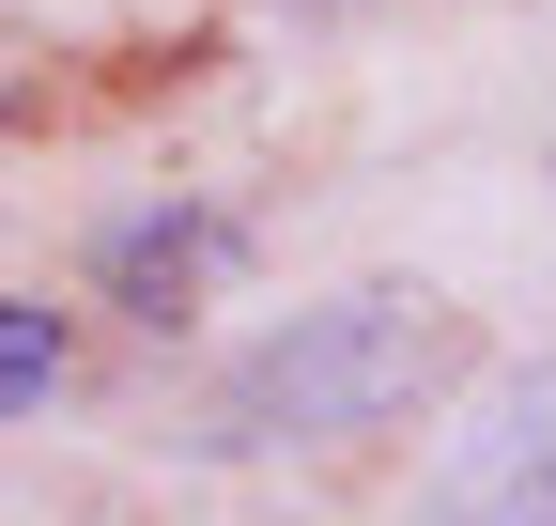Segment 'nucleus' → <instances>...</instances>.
<instances>
[{
    "mask_svg": "<svg viewBox=\"0 0 556 526\" xmlns=\"http://www.w3.org/2000/svg\"><path fill=\"white\" fill-rule=\"evenodd\" d=\"M217 248H232L217 217H155V233H124V248H109V279H124L139 310L170 325V295H186V279H201V263H217Z\"/></svg>",
    "mask_w": 556,
    "mask_h": 526,
    "instance_id": "nucleus-3",
    "label": "nucleus"
},
{
    "mask_svg": "<svg viewBox=\"0 0 556 526\" xmlns=\"http://www.w3.org/2000/svg\"><path fill=\"white\" fill-rule=\"evenodd\" d=\"M464 325L433 295H325L278 341H248L201 387V449H325V434H387L417 387H448Z\"/></svg>",
    "mask_w": 556,
    "mask_h": 526,
    "instance_id": "nucleus-1",
    "label": "nucleus"
},
{
    "mask_svg": "<svg viewBox=\"0 0 556 526\" xmlns=\"http://www.w3.org/2000/svg\"><path fill=\"white\" fill-rule=\"evenodd\" d=\"M62 387V310H31V295H0V418H31Z\"/></svg>",
    "mask_w": 556,
    "mask_h": 526,
    "instance_id": "nucleus-4",
    "label": "nucleus"
},
{
    "mask_svg": "<svg viewBox=\"0 0 556 526\" xmlns=\"http://www.w3.org/2000/svg\"><path fill=\"white\" fill-rule=\"evenodd\" d=\"M417 511L433 526H556V356L479 387V418L448 434V465H433Z\"/></svg>",
    "mask_w": 556,
    "mask_h": 526,
    "instance_id": "nucleus-2",
    "label": "nucleus"
}]
</instances>
